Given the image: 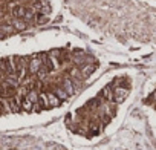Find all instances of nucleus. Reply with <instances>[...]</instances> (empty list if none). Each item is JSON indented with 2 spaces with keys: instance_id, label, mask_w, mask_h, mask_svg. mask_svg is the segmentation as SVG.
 <instances>
[{
  "instance_id": "f257e3e1",
  "label": "nucleus",
  "mask_w": 156,
  "mask_h": 150,
  "mask_svg": "<svg viewBox=\"0 0 156 150\" xmlns=\"http://www.w3.org/2000/svg\"><path fill=\"white\" fill-rule=\"evenodd\" d=\"M41 60H43V58H38V57L29 60V64H28V70H29V73H32V75L38 73V70L41 69Z\"/></svg>"
},
{
  "instance_id": "f03ea898",
  "label": "nucleus",
  "mask_w": 156,
  "mask_h": 150,
  "mask_svg": "<svg viewBox=\"0 0 156 150\" xmlns=\"http://www.w3.org/2000/svg\"><path fill=\"white\" fill-rule=\"evenodd\" d=\"M127 95H129V89L116 88V89L113 91V100H115L116 103H122V101L127 98Z\"/></svg>"
},
{
  "instance_id": "7ed1b4c3",
  "label": "nucleus",
  "mask_w": 156,
  "mask_h": 150,
  "mask_svg": "<svg viewBox=\"0 0 156 150\" xmlns=\"http://www.w3.org/2000/svg\"><path fill=\"white\" fill-rule=\"evenodd\" d=\"M94 70H95V64L94 63H87V64H83V66H80V72H81V77L83 78H87V77H90V75L94 73Z\"/></svg>"
},
{
  "instance_id": "20e7f679",
  "label": "nucleus",
  "mask_w": 156,
  "mask_h": 150,
  "mask_svg": "<svg viewBox=\"0 0 156 150\" xmlns=\"http://www.w3.org/2000/svg\"><path fill=\"white\" fill-rule=\"evenodd\" d=\"M48 100H49V106H51V107H57V106H60V103L63 101L60 97H57L55 92H54V94H48Z\"/></svg>"
},
{
  "instance_id": "39448f33",
  "label": "nucleus",
  "mask_w": 156,
  "mask_h": 150,
  "mask_svg": "<svg viewBox=\"0 0 156 150\" xmlns=\"http://www.w3.org/2000/svg\"><path fill=\"white\" fill-rule=\"evenodd\" d=\"M100 130H101V126H100L98 120H92L89 123V132H90V135H98Z\"/></svg>"
},
{
  "instance_id": "423d86ee",
  "label": "nucleus",
  "mask_w": 156,
  "mask_h": 150,
  "mask_svg": "<svg viewBox=\"0 0 156 150\" xmlns=\"http://www.w3.org/2000/svg\"><path fill=\"white\" fill-rule=\"evenodd\" d=\"M54 92H55V94H57V97H60L61 100H67V98H69V94L66 92V89H64L63 86L55 88V89H54Z\"/></svg>"
},
{
  "instance_id": "0eeeda50",
  "label": "nucleus",
  "mask_w": 156,
  "mask_h": 150,
  "mask_svg": "<svg viewBox=\"0 0 156 150\" xmlns=\"http://www.w3.org/2000/svg\"><path fill=\"white\" fill-rule=\"evenodd\" d=\"M61 86L66 89V92H67L69 95H72V94H73V83H72V80L66 78V80L63 81V84H61Z\"/></svg>"
},
{
  "instance_id": "6e6552de",
  "label": "nucleus",
  "mask_w": 156,
  "mask_h": 150,
  "mask_svg": "<svg viewBox=\"0 0 156 150\" xmlns=\"http://www.w3.org/2000/svg\"><path fill=\"white\" fill-rule=\"evenodd\" d=\"M101 98H106V100H110V98H113V94L110 92V86H106L103 91H101Z\"/></svg>"
},
{
  "instance_id": "1a4fd4ad",
  "label": "nucleus",
  "mask_w": 156,
  "mask_h": 150,
  "mask_svg": "<svg viewBox=\"0 0 156 150\" xmlns=\"http://www.w3.org/2000/svg\"><path fill=\"white\" fill-rule=\"evenodd\" d=\"M14 26H16V29L22 31V29H25V28H26V23H25L23 20H16V22H14Z\"/></svg>"
}]
</instances>
